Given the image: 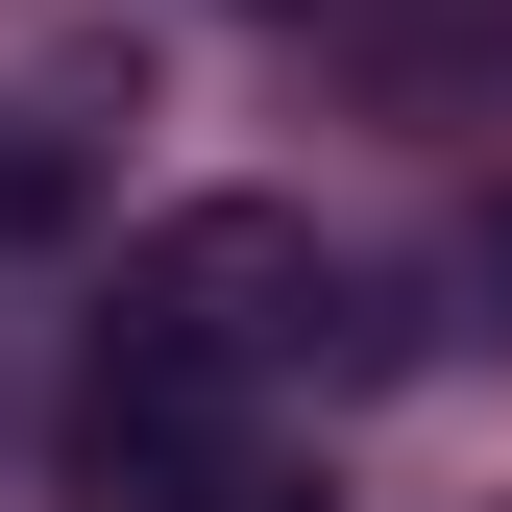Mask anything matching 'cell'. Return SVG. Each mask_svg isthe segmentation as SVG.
<instances>
[{"label":"cell","mask_w":512,"mask_h":512,"mask_svg":"<svg viewBox=\"0 0 512 512\" xmlns=\"http://www.w3.org/2000/svg\"><path fill=\"white\" fill-rule=\"evenodd\" d=\"M317 317H342V244H317L293 196H196L122 244V366H196V391H269V366H317Z\"/></svg>","instance_id":"obj_1"},{"label":"cell","mask_w":512,"mask_h":512,"mask_svg":"<svg viewBox=\"0 0 512 512\" xmlns=\"http://www.w3.org/2000/svg\"><path fill=\"white\" fill-rule=\"evenodd\" d=\"M269 439H244V391H196V366H122L98 342V391H74V512H220Z\"/></svg>","instance_id":"obj_2"},{"label":"cell","mask_w":512,"mask_h":512,"mask_svg":"<svg viewBox=\"0 0 512 512\" xmlns=\"http://www.w3.org/2000/svg\"><path fill=\"white\" fill-rule=\"evenodd\" d=\"M98 220V147H74V122H0V244H74Z\"/></svg>","instance_id":"obj_3"},{"label":"cell","mask_w":512,"mask_h":512,"mask_svg":"<svg viewBox=\"0 0 512 512\" xmlns=\"http://www.w3.org/2000/svg\"><path fill=\"white\" fill-rule=\"evenodd\" d=\"M464 293H488V342H512V220H464Z\"/></svg>","instance_id":"obj_4"},{"label":"cell","mask_w":512,"mask_h":512,"mask_svg":"<svg viewBox=\"0 0 512 512\" xmlns=\"http://www.w3.org/2000/svg\"><path fill=\"white\" fill-rule=\"evenodd\" d=\"M220 512H342V488H317V464H244V488H220Z\"/></svg>","instance_id":"obj_5"}]
</instances>
